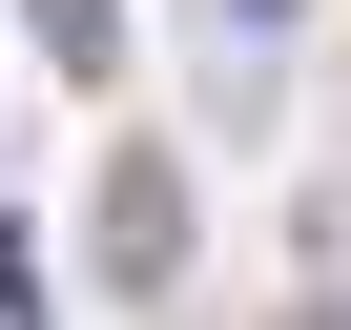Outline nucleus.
I'll return each mask as SVG.
<instances>
[{
    "label": "nucleus",
    "mask_w": 351,
    "mask_h": 330,
    "mask_svg": "<svg viewBox=\"0 0 351 330\" xmlns=\"http://www.w3.org/2000/svg\"><path fill=\"white\" fill-rule=\"evenodd\" d=\"M186 227H207V207H186V165H165V144H124V165H104V289H145V309H165Z\"/></svg>",
    "instance_id": "1"
},
{
    "label": "nucleus",
    "mask_w": 351,
    "mask_h": 330,
    "mask_svg": "<svg viewBox=\"0 0 351 330\" xmlns=\"http://www.w3.org/2000/svg\"><path fill=\"white\" fill-rule=\"evenodd\" d=\"M21 42H42L62 83H104V62H124V0H21Z\"/></svg>",
    "instance_id": "2"
},
{
    "label": "nucleus",
    "mask_w": 351,
    "mask_h": 330,
    "mask_svg": "<svg viewBox=\"0 0 351 330\" xmlns=\"http://www.w3.org/2000/svg\"><path fill=\"white\" fill-rule=\"evenodd\" d=\"M289 248H310V268H351V186H330V165L289 186Z\"/></svg>",
    "instance_id": "3"
},
{
    "label": "nucleus",
    "mask_w": 351,
    "mask_h": 330,
    "mask_svg": "<svg viewBox=\"0 0 351 330\" xmlns=\"http://www.w3.org/2000/svg\"><path fill=\"white\" fill-rule=\"evenodd\" d=\"M0 330H42V248H21V227H0Z\"/></svg>",
    "instance_id": "4"
},
{
    "label": "nucleus",
    "mask_w": 351,
    "mask_h": 330,
    "mask_svg": "<svg viewBox=\"0 0 351 330\" xmlns=\"http://www.w3.org/2000/svg\"><path fill=\"white\" fill-rule=\"evenodd\" d=\"M228 21H248V42H269V21H289V0H228Z\"/></svg>",
    "instance_id": "5"
}]
</instances>
